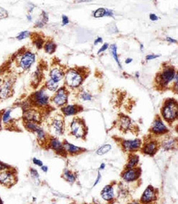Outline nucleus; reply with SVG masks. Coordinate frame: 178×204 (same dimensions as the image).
<instances>
[{
	"mask_svg": "<svg viewBox=\"0 0 178 204\" xmlns=\"http://www.w3.org/2000/svg\"><path fill=\"white\" fill-rule=\"evenodd\" d=\"M178 106L175 102H168L163 110V116L168 120H172L177 116Z\"/></svg>",
	"mask_w": 178,
	"mask_h": 204,
	"instance_id": "nucleus-1",
	"label": "nucleus"
},
{
	"mask_svg": "<svg viewBox=\"0 0 178 204\" xmlns=\"http://www.w3.org/2000/svg\"><path fill=\"white\" fill-rule=\"evenodd\" d=\"M13 81L11 78H7L0 81V99H5L10 95Z\"/></svg>",
	"mask_w": 178,
	"mask_h": 204,
	"instance_id": "nucleus-2",
	"label": "nucleus"
},
{
	"mask_svg": "<svg viewBox=\"0 0 178 204\" xmlns=\"http://www.w3.org/2000/svg\"><path fill=\"white\" fill-rule=\"evenodd\" d=\"M65 81L67 84L73 87L79 86L82 81V78L80 75L75 71L71 70L67 72L65 76Z\"/></svg>",
	"mask_w": 178,
	"mask_h": 204,
	"instance_id": "nucleus-3",
	"label": "nucleus"
},
{
	"mask_svg": "<svg viewBox=\"0 0 178 204\" xmlns=\"http://www.w3.org/2000/svg\"><path fill=\"white\" fill-rule=\"evenodd\" d=\"M16 176L14 173L8 170L2 171L0 173V183L7 187H10L14 184Z\"/></svg>",
	"mask_w": 178,
	"mask_h": 204,
	"instance_id": "nucleus-4",
	"label": "nucleus"
},
{
	"mask_svg": "<svg viewBox=\"0 0 178 204\" xmlns=\"http://www.w3.org/2000/svg\"><path fill=\"white\" fill-rule=\"evenodd\" d=\"M71 129L73 134L77 138H82L85 135V127L82 121L75 119L71 125Z\"/></svg>",
	"mask_w": 178,
	"mask_h": 204,
	"instance_id": "nucleus-5",
	"label": "nucleus"
},
{
	"mask_svg": "<svg viewBox=\"0 0 178 204\" xmlns=\"http://www.w3.org/2000/svg\"><path fill=\"white\" fill-rule=\"evenodd\" d=\"M35 61V55L30 52H27L25 53L22 56L20 65V67L24 69H27L30 67L32 64Z\"/></svg>",
	"mask_w": 178,
	"mask_h": 204,
	"instance_id": "nucleus-6",
	"label": "nucleus"
},
{
	"mask_svg": "<svg viewBox=\"0 0 178 204\" xmlns=\"http://www.w3.org/2000/svg\"><path fill=\"white\" fill-rule=\"evenodd\" d=\"M35 103L38 106H44L48 103V96L44 93V90L37 92L33 96Z\"/></svg>",
	"mask_w": 178,
	"mask_h": 204,
	"instance_id": "nucleus-7",
	"label": "nucleus"
},
{
	"mask_svg": "<svg viewBox=\"0 0 178 204\" xmlns=\"http://www.w3.org/2000/svg\"><path fill=\"white\" fill-rule=\"evenodd\" d=\"M175 70L171 68H166L162 74L161 78L164 84H168L175 77Z\"/></svg>",
	"mask_w": 178,
	"mask_h": 204,
	"instance_id": "nucleus-8",
	"label": "nucleus"
},
{
	"mask_svg": "<svg viewBox=\"0 0 178 204\" xmlns=\"http://www.w3.org/2000/svg\"><path fill=\"white\" fill-rule=\"evenodd\" d=\"M123 146L125 150L127 151H135L138 150L141 146V141L139 140H128L123 143Z\"/></svg>",
	"mask_w": 178,
	"mask_h": 204,
	"instance_id": "nucleus-9",
	"label": "nucleus"
},
{
	"mask_svg": "<svg viewBox=\"0 0 178 204\" xmlns=\"http://www.w3.org/2000/svg\"><path fill=\"white\" fill-rule=\"evenodd\" d=\"M23 116L27 122L36 123L41 120L40 115L35 110H27L24 113Z\"/></svg>",
	"mask_w": 178,
	"mask_h": 204,
	"instance_id": "nucleus-10",
	"label": "nucleus"
},
{
	"mask_svg": "<svg viewBox=\"0 0 178 204\" xmlns=\"http://www.w3.org/2000/svg\"><path fill=\"white\" fill-rule=\"evenodd\" d=\"M156 198L154 191L151 186H148L144 191L141 197V201L143 203H149L153 201Z\"/></svg>",
	"mask_w": 178,
	"mask_h": 204,
	"instance_id": "nucleus-11",
	"label": "nucleus"
},
{
	"mask_svg": "<svg viewBox=\"0 0 178 204\" xmlns=\"http://www.w3.org/2000/svg\"><path fill=\"white\" fill-rule=\"evenodd\" d=\"M67 101V96L64 89H61L58 90L57 94L53 98V102L58 106L64 104Z\"/></svg>",
	"mask_w": 178,
	"mask_h": 204,
	"instance_id": "nucleus-12",
	"label": "nucleus"
},
{
	"mask_svg": "<svg viewBox=\"0 0 178 204\" xmlns=\"http://www.w3.org/2000/svg\"><path fill=\"white\" fill-rule=\"evenodd\" d=\"M52 149H53L58 154H65V149L62 143L56 138H53L50 140L49 144Z\"/></svg>",
	"mask_w": 178,
	"mask_h": 204,
	"instance_id": "nucleus-13",
	"label": "nucleus"
},
{
	"mask_svg": "<svg viewBox=\"0 0 178 204\" xmlns=\"http://www.w3.org/2000/svg\"><path fill=\"white\" fill-rule=\"evenodd\" d=\"M101 195L102 198L106 201L111 200L114 196L113 189L112 187L109 185L106 186L102 190L101 192Z\"/></svg>",
	"mask_w": 178,
	"mask_h": 204,
	"instance_id": "nucleus-14",
	"label": "nucleus"
},
{
	"mask_svg": "<svg viewBox=\"0 0 178 204\" xmlns=\"http://www.w3.org/2000/svg\"><path fill=\"white\" fill-rule=\"evenodd\" d=\"M153 131L156 134H162L167 131V128L160 120L157 119L153 124Z\"/></svg>",
	"mask_w": 178,
	"mask_h": 204,
	"instance_id": "nucleus-15",
	"label": "nucleus"
},
{
	"mask_svg": "<svg viewBox=\"0 0 178 204\" xmlns=\"http://www.w3.org/2000/svg\"><path fill=\"white\" fill-rule=\"evenodd\" d=\"M138 176V171L136 169H130L124 174L123 178L128 182L133 181Z\"/></svg>",
	"mask_w": 178,
	"mask_h": 204,
	"instance_id": "nucleus-16",
	"label": "nucleus"
},
{
	"mask_svg": "<svg viewBox=\"0 0 178 204\" xmlns=\"http://www.w3.org/2000/svg\"><path fill=\"white\" fill-rule=\"evenodd\" d=\"M52 126L55 133L58 135H61L64 131V123L63 122L59 119H55L52 123Z\"/></svg>",
	"mask_w": 178,
	"mask_h": 204,
	"instance_id": "nucleus-17",
	"label": "nucleus"
},
{
	"mask_svg": "<svg viewBox=\"0 0 178 204\" xmlns=\"http://www.w3.org/2000/svg\"><path fill=\"white\" fill-rule=\"evenodd\" d=\"M157 151V144L154 142H151L145 146L143 149L144 153L148 155H153Z\"/></svg>",
	"mask_w": 178,
	"mask_h": 204,
	"instance_id": "nucleus-18",
	"label": "nucleus"
},
{
	"mask_svg": "<svg viewBox=\"0 0 178 204\" xmlns=\"http://www.w3.org/2000/svg\"><path fill=\"white\" fill-rule=\"evenodd\" d=\"M50 77L51 80H53L56 83H58L62 78L63 73L61 70L57 68H55L52 69L50 72Z\"/></svg>",
	"mask_w": 178,
	"mask_h": 204,
	"instance_id": "nucleus-19",
	"label": "nucleus"
},
{
	"mask_svg": "<svg viewBox=\"0 0 178 204\" xmlns=\"http://www.w3.org/2000/svg\"><path fill=\"white\" fill-rule=\"evenodd\" d=\"M63 146H64V149L71 154H76V153H80L82 150V149L78 147L77 146H75L71 144L67 143V142H65Z\"/></svg>",
	"mask_w": 178,
	"mask_h": 204,
	"instance_id": "nucleus-20",
	"label": "nucleus"
},
{
	"mask_svg": "<svg viewBox=\"0 0 178 204\" xmlns=\"http://www.w3.org/2000/svg\"><path fill=\"white\" fill-rule=\"evenodd\" d=\"M62 111L65 115L70 116L73 115L76 112V109L74 106L73 105H69L67 106L62 109Z\"/></svg>",
	"mask_w": 178,
	"mask_h": 204,
	"instance_id": "nucleus-21",
	"label": "nucleus"
},
{
	"mask_svg": "<svg viewBox=\"0 0 178 204\" xmlns=\"http://www.w3.org/2000/svg\"><path fill=\"white\" fill-rule=\"evenodd\" d=\"M64 178L68 182L70 183H73L76 180L75 176L70 171L65 170L63 174Z\"/></svg>",
	"mask_w": 178,
	"mask_h": 204,
	"instance_id": "nucleus-22",
	"label": "nucleus"
},
{
	"mask_svg": "<svg viewBox=\"0 0 178 204\" xmlns=\"http://www.w3.org/2000/svg\"><path fill=\"white\" fill-rule=\"evenodd\" d=\"M25 126L29 131L35 132L40 128L37 124H36V123L32 122H27L25 124Z\"/></svg>",
	"mask_w": 178,
	"mask_h": 204,
	"instance_id": "nucleus-23",
	"label": "nucleus"
},
{
	"mask_svg": "<svg viewBox=\"0 0 178 204\" xmlns=\"http://www.w3.org/2000/svg\"><path fill=\"white\" fill-rule=\"evenodd\" d=\"M138 161H139V157L137 155L132 156L130 159V161L127 165V168L129 169H133L135 165L138 164Z\"/></svg>",
	"mask_w": 178,
	"mask_h": 204,
	"instance_id": "nucleus-24",
	"label": "nucleus"
},
{
	"mask_svg": "<svg viewBox=\"0 0 178 204\" xmlns=\"http://www.w3.org/2000/svg\"><path fill=\"white\" fill-rule=\"evenodd\" d=\"M111 149V146L109 144H106L101 147H100L98 150L97 151V154L98 155H103L106 153L109 152Z\"/></svg>",
	"mask_w": 178,
	"mask_h": 204,
	"instance_id": "nucleus-25",
	"label": "nucleus"
},
{
	"mask_svg": "<svg viewBox=\"0 0 178 204\" xmlns=\"http://www.w3.org/2000/svg\"><path fill=\"white\" fill-rule=\"evenodd\" d=\"M111 52H112V53L113 58L116 61V62L118 64V65L119 66V67L121 68V64L119 62V59H118V55H117V52H116L117 47H116V45H112L111 46Z\"/></svg>",
	"mask_w": 178,
	"mask_h": 204,
	"instance_id": "nucleus-26",
	"label": "nucleus"
},
{
	"mask_svg": "<svg viewBox=\"0 0 178 204\" xmlns=\"http://www.w3.org/2000/svg\"><path fill=\"white\" fill-rule=\"evenodd\" d=\"M44 50L47 53H52L56 50V45L53 42H48L45 45Z\"/></svg>",
	"mask_w": 178,
	"mask_h": 204,
	"instance_id": "nucleus-27",
	"label": "nucleus"
},
{
	"mask_svg": "<svg viewBox=\"0 0 178 204\" xmlns=\"http://www.w3.org/2000/svg\"><path fill=\"white\" fill-rule=\"evenodd\" d=\"M47 87L49 90H50V91H55L56 90V89H57L58 87V83L52 80H50L47 81Z\"/></svg>",
	"mask_w": 178,
	"mask_h": 204,
	"instance_id": "nucleus-28",
	"label": "nucleus"
},
{
	"mask_svg": "<svg viewBox=\"0 0 178 204\" xmlns=\"http://www.w3.org/2000/svg\"><path fill=\"white\" fill-rule=\"evenodd\" d=\"M121 126L124 129H127L130 125V120L127 117H122L121 119Z\"/></svg>",
	"mask_w": 178,
	"mask_h": 204,
	"instance_id": "nucleus-29",
	"label": "nucleus"
},
{
	"mask_svg": "<svg viewBox=\"0 0 178 204\" xmlns=\"http://www.w3.org/2000/svg\"><path fill=\"white\" fill-rule=\"evenodd\" d=\"M106 10H105V8H101L96 10V11L94 14V16L95 17H103L106 15Z\"/></svg>",
	"mask_w": 178,
	"mask_h": 204,
	"instance_id": "nucleus-30",
	"label": "nucleus"
},
{
	"mask_svg": "<svg viewBox=\"0 0 178 204\" xmlns=\"http://www.w3.org/2000/svg\"><path fill=\"white\" fill-rule=\"evenodd\" d=\"M11 110H8L4 113L2 116V120L4 123H7L10 120V114H11Z\"/></svg>",
	"mask_w": 178,
	"mask_h": 204,
	"instance_id": "nucleus-31",
	"label": "nucleus"
},
{
	"mask_svg": "<svg viewBox=\"0 0 178 204\" xmlns=\"http://www.w3.org/2000/svg\"><path fill=\"white\" fill-rule=\"evenodd\" d=\"M38 135V138L39 140L43 141L45 139V134H44V131H43L42 129L39 128L38 131L36 132Z\"/></svg>",
	"mask_w": 178,
	"mask_h": 204,
	"instance_id": "nucleus-32",
	"label": "nucleus"
},
{
	"mask_svg": "<svg viewBox=\"0 0 178 204\" xmlns=\"http://www.w3.org/2000/svg\"><path fill=\"white\" fill-rule=\"evenodd\" d=\"M29 35V32L28 31H24L19 34L17 36V39L19 40H22L26 38Z\"/></svg>",
	"mask_w": 178,
	"mask_h": 204,
	"instance_id": "nucleus-33",
	"label": "nucleus"
},
{
	"mask_svg": "<svg viewBox=\"0 0 178 204\" xmlns=\"http://www.w3.org/2000/svg\"><path fill=\"white\" fill-rule=\"evenodd\" d=\"M8 13L7 11L3 8L0 7V19L4 18L7 17Z\"/></svg>",
	"mask_w": 178,
	"mask_h": 204,
	"instance_id": "nucleus-34",
	"label": "nucleus"
},
{
	"mask_svg": "<svg viewBox=\"0 0 178 204\" xmlns=\"http://www.w3.org/2000/svg\"><path fill=\"white\" fill-rule=\"evenodd\" d=\"M30 174L33 178H34L35 179H39V175L36 170H35L34 169H31L30 170Z\"/></svg>",
	"mask_w": 178,
	"mask_h": 204,
	"instance_id": "nucleus-35",
	"label": "nucleus"
},
{
	"mask_svg": "<svg viewBox=\"0 0 178 204\" xmlns=\"http://www.w3.org/2000/svg\"><path fill=\"white\" fill-rule=\"evenodd\" d=\"M10 167V166L9 165L0 161V171H4V170H8Z\"/></svg>",
	"mask_w": 178,
	"mask_h": 204,
	"instance_id": "nucleus-36",
	"label": "nucleus"
},
{
	"mask_svg": "<svg viewBox=\"0 0 178 204\" xmlns=\"http://www.w3.org/2000/svg\"><path fill=\"white\" fill-rule=\"evenodd\" d=\"M43 43H44V41H43L42 39H41V38L38 39L35 42V45H36L37 48H39V49L42 48V45H43Z\"/></svg>",
	"mask_w": 178,
	"mask_h": 204,
	"instance_id": "nucleus-37",
	"label": "nucleus"
},
{
	"mask_svg": "<svg viewBox=\"0 0 178 204\" xmlns=\"http://www.w3.org/2000/svg\"><path fill=\"white\" fill-rule=\"evenodd\" d=\"M32 161H33V164H35V165H36V166H41V167H42V166H43V163H42V161H41L40 160L36 158H33V160H32Z\"/></svg>",
	"mask_w": 178,
	"mask_h": 204,
	"instance_id": "nucleus-38",
	"label": "nucleus"
},
{
	"mask_svg": "<svg viewBox=\"0 0 178 204\" xmlns=\"http://www.w3.org/2000/svg\"><path fill=\"white\" fill-rule=\"evenodd\" d=\"M173 145H174V142L171 140L167 141L164 144V146L166 149H171V148H172Z\"/></svg>",
	"mask_w": 178,
	"mask_h": 204,
	"instance_id": "nucleus-39",
	"label": "nucleus"
},
{
	"mask_svg": "<svg viewBox=\"0 0 178 204\" xmlns=\"http://www.w3.org/2000/svg\"><path fill=\"white\" fill-rule=\"evenodd\" d=\"M82 98H83V99L84 101H90L91 99V96L88 93H84L82 95Z\"/></svg>",
	"mask_w": 178,
	"mask_h": 204,
	"instance_id": "nucleus-40",
	"label": "nucleus"
},
{
	"mask_svg": "<svg viewBox=\"0 0 178 204\" xmlns=\"http://www.w3.org/2000/svg\"><path fill=\"white\" fill-rule=\"evenodd\" d=\"M68 23H69L68 18L65 16H62V24H63V25H66Z\"/></svg>",
	"mask_w": 178,
	"mask_h": 204,
	"instance_id": "nucleus-41",
	"label": "nucleus"
},
{
	"mask_svg": "<svg viewBox=\"0 0 178 204\" xmlns=\"http://www.w3.org/2000/svg\"><path fill=\"white\" fill-rule=\"evenodd\" d=\"M108 48V44H104V45H103L102 47V48L100 49V50L98 51V53H100V52H103V51L106 50Z\"/></svg>",
	"mask_w": 178,
	"mask_h": 204,
	"instance_id": "nucleus-42",
	"label": "nucleus"
},
{
	"mask_svg": "<svg viewBox=\"0 0 178 204\" xmlns=\"http://www.w3.org/2000/svg\"><path fill=\"white\" fill-rule=\"evenodd\" d=\"M160 55H149L148 56H147V60H150V59H155L157 57H159Z\"/></svg>",
	"mask_w": 178,
	"mask_h": 204,
	"instance_id": "nucleus-43",
	"label": "nucleus"
},
{
	"mask_svg": "<svg viewBox=\"0 0 178 204\" xmlns=\"http://www.w3.org/2000/svg\"><path fill=\"white\" fill-rule=\"evenodd\" d=\"M150 18L153 21H155V20H157L158 19V17L154 14H151L150 16Z\"/></svg>",
	"mask_w": 178,
	"mask_h": 204,
	"instance_id": "nucleus-44",
	"label": "nucleus"
},
{
	"mask_svg": "<svg viewBox=\"0 0 178 204\" xmlns=\"http://www.w3.org/2000/svg\"><path fill=\"white\" fill-rule=\"evenodd\" d=\"M100 177H101L100 173H98L97 177V179H96V182H95V183H94V186L96 185H97V184L99 183V180H100Z\"/></svg>",
	"mask_w": 178,
	"mask_h": 204,
	"instance_id": "nucleus-45",
	"label": "nucleus"
},
{
	"mask_svg": "<svg viewBox=\"0 0 178 204\" xmlns=\"http://www.w3.org/2000/svg\"><path fill=\"white\" fill-rule=\"evenodd\" d=\"M41 169H42V170L43 171H44V172H47V170H48V167H47V166H42V167H41Z\"/></svg>",
	"mask_w": 178,
	"mask_h": 204,
	"instance_id": "nucleus-46",
	"label": "nucleus"
},
{
	"mask_svg": "<svg viewBox=\"0 0 178 204\" xmlns=\"http://www.w3.org/2000/svg\"><path fill=\"white\" fill-rule=\"evenodd\" d=\"M167 40H168V41L172 42V43H176V42H177V41L176 40H175V39H172V38H167Z\"/></svg>",
	"mask_w": 178,
	"mask_h": 204,
	"instance_id": "nucleus-47",
	"label": "nucleus"
},
{
	"mask_svg": "<svg viewBox=\"0 0 178 204\" xmlns=\"http://www.w3.org/2000/svg\"><path fill=\"white\" fill-rule=\"evenodd\" d=\"M102 42V39L101 38H97L96 41H95V42H94V45H96V44H97V43H99V42Z\"/></svg>",
	"mask_w": 178,
	"mask_h": 204,
	"instance_id": "nucleus-48",
	"label": "nucleus"
},
{
	"mask_svg": "<svg viewBox=\"0 0 178 204\" xmlns=\"http://www.w3.org/2000/svg\"><path fill=\"white\" fill-rule=\"evenodd\" d=\"M105 168V163H102L100 166V170H103Z\"/></svg>",
	"mask_w": 178,
	"mask_h": 204,
	"instance_id": "nucleus-49",
	"label": "nucleus"
},
{
	"mask_svg": "<svg viewBox=\"0 0 178 204\" xmlns=\"http://www.w3.org/2000/svg\"><path fill=\"white\" fill-rule=\"evenodd\" d=\"M132 61H133V59H131V58H128V59H127V60L125 61V62H126V64H129V63L131 62H132Z\"/></svg>",
	"mask_w": 178,
	"mask_h": 204,
	"instance_id": "nucleus-50",
	"label": "nucleus"
},
{
	"mask_svg": "<svg viewBox=\"0 0 178 204\" xmlns=\"http://www.w3.org/2000/svg\"><path fill=\"white\" fill-rule=\"evenodd\" d=\"M27 19H28L29 20H32V16H31L30 15H29V16H27Z\"/></svg>",
	"mask_w": 178,
	"mask_h": 204,
	"instance_id": "nucleus-51",
	"label": "nucleus"
},
{
	"mask_svg": "<svg viewBox=\"0 0 178 204\" xmlns=\"http://www.w3.org/2000/svg\"><path fill=\"white\" fill-rule=\"evenodd\" d=\"M0 204H3V203H2V201L1 199V198H0Z\"/></svg>",
	"mask_w": 178,
	"mask_h": 204,
	"instance_id": "nucleus-52",
	"label": "nucleus"
},
{
	"mask_svg": "<svg viewBox=\"0 0 178 204\" xmlns=\"http://www.w3.org/2000/svg\"><path fill=\"white\" fill-rule=\"evenodd\" d=\"M0 129H1V118H0Z\"/></svg>",
	"mask_w": 178,
	"mask_h": 204,
	"instance_id": "nucleus-53",
	"label": "nucleus"
},
{
	"mask_svg": "<svg viewBox=\"0 0 178 204\" xmlns=\"http://www.w3.org/2000/svg\"><path fill=\"white\" fill-rule=\"evenodd\" d=\"M138 204V203H132V204Z\"/></svg>",
	"mask_w": 178,
	"mask_h": 204,
	"instance_id": "nucleus-54",
	"label": "nucleus"
}]
</instances>
